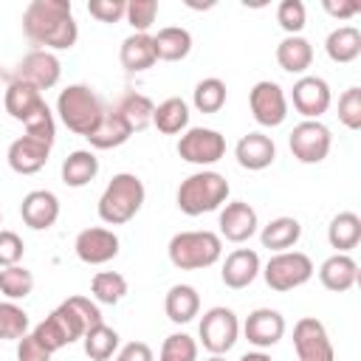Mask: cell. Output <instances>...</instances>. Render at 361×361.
<instances>
[{"label":"cell","mask_w":361,"mask_h":361,"mask_svg":"<svg viewBox=\"0 0 361 361\" xmlns=\"http://www.w3.org/2000/svg\"><path fill=\"white\" fill-rule=\"evenodd\" d=\"M23 34L39 51H68L79 39L71 0H31L23 11Z\"/></svg>","instance_id":"1"},{"label":"cell","mask_w":361,"mask_h":361,"mask_svg":"<svg viewBox=\"0 0 361 361\" xmlns=\"http://www.w3.org/2000/svg\"><path fill=\"white\" fill-rule=\"evenodd\" d=\"M102 324V310L87 296H68L56 310H51L31 333L54 355L56 350L79 341L90 327Z\"/></svg>","instance_id":"2"},{"label":"cell","mask_w":361,"mask_h":361,"mask_svg":"<svg viewBox=\"0 0 361 361\" xmlns=\"http://www.w3.org/2000/svg\"><path fill=\"white\" fill-rule=\"evenodd\" d=\"M144 197H147V192H144L141 178L133 175V172H118L104 186L96 212H99L102 223H107V226H124V223H130L141 212Z\"/></svg>","instance_id":"3"},{"label":"cell","mask_w":361,"mask_h":361,"mask_svg":"<svg viewBox=\"0 0 361 361\" xmlns=\"http://www.w3.org/2000/svg\"><path fill=\"white\" fill-rule=\"evenodd\" d=\"M228 192H231V186H228L226 175H220L214 169H200V172L189 175L186 180H180L175 200L183 214L197 217V214L220 209L228 200Z\"/></svg>","instance_id":"4"},{"label":"cell","mask_w":361,"mask_h":361,"mask_svg":"<svg viewBox=\"0 0 361 361\" xmlns=\"http://www.w3.org/2000/svg\"><path fill=\"white\" fill-rule=\"evenodd\" d=\"M169 262L180 271H200L220 259L223 240L214 231H178L166 245Z\"/></svg>","instance_id":"5"},{"label":"cell","mask_w":361,"mask_h":361,"mask_svg":"<svg viewBox=\"0 0 361 361\" xmlns=\"http://www.w3.org/2000/svg\"><path fill=\"white\" fill-rule=\"evenodd\" d=\"M56 113H59L62 124L71 133L87 138L93 133V127L99 124V118L104 113V104L93 93V87H87V85H68L56 96Z\"/></svg>","instance_id":"6"},{"label":"cell","mask_w":361,"mask_h":361,"mask_svg":"<svg viewBox=\"0 0 361 361\" xmlns=\"http://www.w3.org/2000/svg\"><path fill=\"white\" fill-rule=\"evenodd\" d=\"M313 259L302 251H279L274 254L265 268H262V276H265V285L276 293H288L293 288H302L305 282H310L313 276Z\"/></svg>","instance_id":"7"},{"label":"cell","mask_w":361,"mask_h":361,"mask_svg":"<svg viewBox=\"0 0 361 361\" xmlns=\"http://www.w3.org/2000/svg\"><path fill=\"white\" fill-rule=\"evenodd\" d=\"M200 344L212 353V355H226L234 344H237V336H240V322H237V313L231 307H209L200 319Z\"/></svg>","instance_id":"8"},{"label":"cell","mask_w":361,"mask_h":361,"mask_svg":"<svg viewBox=\"0 0 361 361\" xmlns=\"http://www.w3.org/2000/svg\"><path fill=\"white\" fill-rule=\"evenodd\" d=\"M178 155L195 166H212L226 155V138L212 127H189L178 141Z\"/></svg>","instance_id":"9"},{"label":"cell","mask_w":361,"mask_h":361,"mask_svg":"<svg viewBox=\"0 0 361 361\" xmlns=\"http://www.w3.org/2000/svg\"><path fill=\"white\" fill-rule=\"evenodd\" d=\"M288 147H290V152L299 164H322L330 155L333 135L322 121H307L305 118L290 130Z\"/></svg>","instance_id":"10"},{"label":"cell","mask_w":361,"mask_h":361,"mask_svg":"<svg viewBox=\"0 0 361 361\" xmlns=\"http://www.w3.org/2000/svg\"><path fill=\"white\" fill-rule=\"evenodd\" d=\"M59 76H62V65H59L56 54L34 48V51H28V54L17 62V68H14V73H11V82L31 85V87H37V90L42 93V90H48V87H54V85L59 82Z\"/></svg>","instance_id":"11"},{"label":"cell","mask_w":361,"mask_h":361,"mask_svg":"<svg viewBox=\"0 0 361 361\" xmlns=\"http://www.w3.org/2000/svg\"><path fill=\"white\" fill-rule=\"evenodd\" d=\"M248 107H251V116L259 127H279L285 118H288V99H285V90L271 82V79H262L251 87L248 93Z\"/></svg>","instance_id":"12"},{"label":"cell","mask_w":361,"mask_h":361,"mask_svg":"<svg viewBox=\"0 0 361 361\" xmlns=\"http://www.w3.org/2000/svg\"><path fill=\"white\" fill-rule=\"evenodd\" d=\"M293 350L299 361H333L336 358V350L330 344L324 324L313 316H305L293 324Z\"/></svg>","instance_id":"13"},{"label":"cell","mask_w":361,"mask_h":361,"mask_svg":"<svg viewBox=\"0 0 361 361\" xmlns=\"http://www.w3.org/2000/svg\"><path fill=\"white\" fill-rule=\"evenodd\" d=\"M290 99H293V107L299 116H305L307 121H319V116H324L330 110L333 93L322 76H299L293 82Z\"/></svg>","instance_id":"14"},{"label":"cell","mask_w":361,"mask_h":361,"mask_svg":"<svg viewBox=\"0 0 361 361\" xmlns=\"http://www.w3.org/2000/svg\"><path fill=\"white\" fill-rule=\"evenodd\" d=\"M118 237L113 228H104V226H93V228H85L76 234L73 240V251L76 257L85 262V265H104L110 259L118 257Z\"/></svg>","instance_id":"15"},{"label":"cell","mask_w":361,"mask_h":361,"mask_svg":"<svg viewBox=\"0 0 361 361\" xmlns=\"http://www.w3.org/2000/svg\"><path fill=\"white\" fill-rule=\"evenodd\" d=\"M51 147H54V141H45V138H37V135L25 133V135H20L8 144V152H6L8 166L17 175H34L48 164Z\"/></svg>","instance_id":"16"},{"label":"cell","mask_w":361,"mask_h":361,"mask_svg":"<svg viewBox=\"0 0 361 361\" xmlns=\"http://www.w3.org/2000/svg\"><path fill=\"white\" fill-rule=\"evenodd\" d=\"M217 226H220V240L226 237L228 243H245V240H251L257 234L259 220H257V212H254L251 203L231 200V203L223 206Z\"/></svg>","instance_id":"17"},{"label":"cell","mask_w":361,"mask_h":361,"mask_svg":"<svg viewBox=\"0 0 361 361\" xmlns=\"http://www.w3.org/2000/svg\"><path fill=\"white\" fill-rule=\"evenodd\" d=\"M243 333H245L248 344H254L257 350H265V347H274L285 336V319H282L279 310L257 307V310L248 313V319L243 324Z\"/></svg>","instance_id":"18"},{"label":"cell","mask_w":361,"mask_h":361,"mask_svg":"<svg viewBox=\"0 0 361 361\" xmlns=\"http://www.w3.org/2000/svg\"><path fill=\"white\" fill-rule=\"evenodd\" d=\"M20 217L28 228L45 231L59 220V197L48 189H34L20 203Z\"/></svg>","instance_id":"19"},{"label":"cell","mask_w":361,"mask_h":361,"mask_svg":"<svg viewBox=\"0 0 361 361\" xmlns=\"http://www.w3.org/2000/svg\"><path fill=\"white\" fill-rule=\"evenodd\" d=\"M234 158L243 169L248 172H259V169H268L276 158V144L271 135L265 133H248L237 141L234 147Z\"/></svg>","instance_id":"20"},{"label":"cell","mask_w":361,"mask_h":361,"mask_svg":"<svg viewBox=\"0 0 361 361\" xmlns=\"http://www.w3.org/2000/svg\"><path fill=\"white\" fill-rule=\"evenodd\" d=\"M259 271H262L259 254H257L254 248H237V251H231V254L226 257L223 271H220V279H223L226 288L243 290V288H248V285L257 279Z\"/></svg>","instance_id":"21"},{"label":"cell","mask_w":361,"mask_h":361,"mask_svg":"<svg viewBox=\"0 0 361 361\" xmlns=\"http://www.w3.org/2000/svg\"><path fill=\"white\" fill-rule=\"evenodd\" d=\"M319 279L327 290L333 293H344L358 282V262L350 254H333L322 262L319 268Z\"/></svg>","instance_id":"22"},{"label":"cell","mask_w":361,"mask_h":361,"mask_svg":"<svg viewBox=\"0 0 361 361\" xmlns=\"http://www.w3.org/2000/svg\"><path fill=\"white\" fill-rule=\"evenodd\" d=\"M130 135H133V133H130V127L124 124V118H121L113 107H104L99 124H96L93 133L87 135V141H90L93 149H116V147L127 144Z\"/></svg>","instance_id":"23"},{"label":"cell","mask_w":361,"mask_h":361,"mask_svg":"<svg viewBox=\"0 0 361 361\" xmlns=\"http://www.w3.org/2000/svg\"><path fill=\"white\" fill-rule=\"evenodd\" d=\"M3 104H6V113H8L14 121H23V124H25V121L45 104V99H42V93H39L37 87L23 85V82H11V85L6 87Z\"/></svg>","instance_id":"24"},{"label":"cell","mask_w":361,"mask_h":361,"mask_svg":"<svg viewBox=\"0 0 361 361\" xmlns=\"http://www.w3.org/2000/svg\"><path fill=\"white\" fill-rule=\"evenodd\" d=\"M118 59H121V68L130 71V73H141V71L152 68V65L158 62L152 37H149V34H130V37L121 42Z\"/></svg>","instance_id":"25"},{"label":"cell","mask_w":361,"mask_h":361,"mask_svg":"<svg viewBox=\"0 0 361 361\" xmlns=\"http://www.w3.org/2000/svg\"><path fill=\"white\" fill-rule=\"evenodd\" d=\"M302 237V223L296 217H274L268 226L259 231V243L268 251H290Z\"/></svg>","instance_id":"26"},{"label":"cell","mask_w":361,"mask_h":361,"mask_svg":"<svg viewBox=\"0 0 361 361\" xmlns=\"http://www.w3.org/2000/svg\"><path fill=\"white\" fill-rule=\"evenodd\" d=\"M62 183L71 189H82L87 186L96 175H99V158L90 149H73L65 161H62Z\"/></svg>","instance_id":"27"},{"label":"cell","mask_w":361,"mask_h":361,"mask_svg":"<svg viewBox=\"0 0 361 361\" xmlns=\"http://www.w3.org/2000/svg\"><path fill=\"white\" fill-rule=\"evenodd\" d=\"M152 45H155V56L158 59H164V62H180L192 51V34L186 28H180V25H166V28H161L152 37Z\"/></svg>","instance_id":"28"},{"label":"cell","mask_w":361,"mask_h":361,"mask_svg":"<svg viewBox=\"0 0 361 361\" xmlns=\"http://www.w3.org/2000/svg\"><path fill=\"white\" fill-rule=\"evenodd\" d=\"M324 51L338 65L355 62L358 54H361V31L355 25H338V28H333L327 34V39H324Z\"/></svg>","instance_id":"29"},{"label":"cell","mask_w":361,"mask_h":361,"mask_svg":"<svg viewBox=\"0 0 361 361\" xmlns=\"http://www.w3.org/2000/svg\"><path fill=\"white\" fill-rule=\"evenodd\" d=\"M164 310H166L169 322L186 324V322H192L200 313V296H197V290L192 285H172L166 290Z\"/></svg>","instance_id":"30"},{"label":"cell","mask_w":361,"mask_h":361,"mask_svg":"<svg viewBox=\"0 0 361 361\" xmlns=\"http://www.w3.org/2000/svg\"><path fill=\"white\" fill-rule=\"evenodd\" d=\"M276 62L285 73H305L313 62V45L296 34V37H285L279 45H276Z\"/></svg>","instance_id":"31"},{"label":"cell","mask_w":361,"mask_h":361,"mask_svg":"<svg viewBox=\"0 0 361 361\" xmlns=\"http://www.w3.org/2000/svg\"><path fill=\"white\" fill-rule=\"evenodd\" d=\"M113 110L124 118V124L130 127V133H141L144 127L152 124V110H155V104H152L144 93L130 90V93H124V96L113 104Z\"/></svg>","instance_id":"32"},{"label":"cell","mask_w":361,"mask_h":361,"mask_svg":"<svg viewBox=\"0 0 361 361\" xmlns=\"http://www.w3.org/2000/svg\"><path fill=\"white\" fill-rule=\"evenodd\" d=\"M327 240L336 254H347L361 243V217L355 212H338L327 226Z\"/></svg>","instance_id":"33"},{"label":"cell","mask_w":361,"mask_h":361,"mask_svg":"<svg viewBox=\"0 0 361 361\" xmlns=\"http://www.w3.org/2000/svg\"><path fill=\"white\" fill-rule=\"evenodd\" d=\"M152 124L158 133L164 135H178L189 127V104L178 96H169L164 99L155 110H152Z\"/></svg>","instance_id":"34"},{"label":"cell","mask_w":361,"mask_h":361,"mask_svg":"<svg viewBox=\"0 0 361 361\" xmlns=\"http://www.w3.org/2000/svg\"><path fill=\"white\" fill-rule=\"evenodd\" d=\"M82 347L90 361H107L113 358V353H118V333L102 322L82 336Z\"/></svg>","instance_id":"35"},{"label":"cell","mask_w":361,"mask_h":361,"mask_svg":"<svg viewBox=\"0 0 361 361\" xmlns=\"http://www.w3.org/2000/svg\"><path fill=\"white\" fill-rule=\"evenodd\" d=\"M192 104L197 107V113H220L223 104H226V82L217 79V76L200 79V82L195 85Z\"/></svg>","instance_id":"36"},{"label":"cell","mask_w":361,"mask_h":361,"mask_svg":"<svg viewBox=\"0 0 361 361\" xmlns=\"http://www.w3.org/2000/svg\"><path fill=\"white\" fill-rule=\"evenodd\" d=\"M90 293L102 305H118L127 296V279L118 271H99L90 282Z\"/></svg>","instance_id":"37"},{"label":"cell","mask_w":361,"mask_h":361,"mask_svg":"<svg viewBox=\"0 0 361 361\" xmlns=\"http://www.w3.org/2000/svg\"><path fill=\"white\" fill-rule=\"evenodd\" d=\"M34 290V274L23 265H8L0 271V293L8 296V302L14 299H25Z\"/></svg>","instance_id":"38"},{"label":"cell","mask_w":361,"mask_h":361,"mask_svg":"<svg viewBox=\"0 0 361 361\" xmlns=\"http://www.w3.org/2000/svg\"><path fill=\"white\" fill-rule=\"evenodd\" d=\"M28 313L14 302H0V341H17L28 333Z\"/></svg>","instance_id":"39"},{"label":"cell","mask_w":361,"mask_h":361,"mask_svg":"<svg viewBox=\"0 0 361 361\" xmlns=\"http://www.w3.org/2000/svg\"><path fill=\"white\" fill-rule=\"evenodd\" d=\"M158 361H197V341L186 333H172L164 338Z\"/></svg>","instance_id":"40"},{"label":"cell","mask_w":361,"mask_h":361,"mask_svg":"<svg viewBox=\"0 0 361 361\" xmlns=\"http://www.w3.org/2000/svg\"><path fill=\"white\" fill-rule=\"evenodd\" d=\"M276 23L279 28L288 34V37H296L305 23H307V11H305V3L302 0H282L276 6Z\"/></svg>","instance_id":"41"},{"label":"cell","mask_w":361,"mask_h":361,"mask_svg":"<svg viewBox=\"0 0 361 361\" xmlns=\"http://www.w3.org/2000/svg\"><path fill=\"white\" fill-rule=\"evenodd\" d=\"M127 23L133 25V34H147L149 25L158 17V3L155 0H127V11H124Z\"/></svg>","instance_id":"42"},{"label":"cell","mask_w":361,"mask_h":361,"mask_svg":"<svg viewBox=\"0 0 361 361\" xmlns=\"http://www.w3.org/2000/svg\"><path fill=\"white\" fill-rule=\"evenodd\" d=\"M338 121L347 130H361V87H347L338 96Z\"/></svg>","instance_id":"43"},{"label":"cell","mask_w":361,"mask_h":361,"mask_svg":"<svg viewBox=\"0 0 361 361\" xmlns=\"http://www.w3.org/2000/svg\"><path fill=\"white\" fill-rule=\"evenodd\" d=\"M23 254H25V245H23L20 234H14L8 228H0V268L20 265Z\"/></svg>","instance_id":"44"},{"label":"cell","mask_w":361,"mask_h":361,"mask_svg":"<svg viewBox=\"0 0 361 361\" xmlns=\"http://www.w3.org/2000/svg\"><path fill=\"white\" fill-rule=\"evenodd\" d=\"M127 11L124 0H90L87 3V14L96 17L99 23H118Z\"/></svg>","instance_id":"45"},{"label":"cell","mask_w":361,"mask_h":361,"mask_svg":"<svg viewBox=\"0 0 361 361\" xmlns=\"http://www.w3.org/2000/svg\"><path fill=\"white\" fill-rule=\"evenodd\" d=\"M17 361H51V353L34 338V333H25L17 338Z\"/></svg>","instance_id":"46"},{"label":"cell","mask_w":361,"mask_h":361,"mask_svg":"<svg viewBox=\"0 0 361 361\" xmlns=\"http://www.w3.org/2000/svg\"><path fill=\"white\" fill-rule=\"evenodd\" d=\"M116 361H155V355H152V347L149 344H144V341H127L116 353Z\"/></svg>","instance_id":"47"},{"label":"cell","mask_w":361,"mask_h":361,"mask_svg":"<svg viewBox=\"0 0 361 361\" xmlns=\"http://www.w3.org/2000/svg\"><path fill=\"white\" fill-rule=\"evenodd\" d=\"M324 6V11L330 14V17H336V20H350V17H355L358 11H361V6L355 3V0H324L322 3Z\"/></svg>","instance_id":"48"},{"label":"cell","mask_w":361,"mask_h":361,"mask_svg":"<svg viewBox=\"0 0 361 361\" xmlns=\"http://www.w3.org/2000/svg\"><path fill=\"white\" fill-rule=\"evenodd\" d=\"M240 361H271V355L262 353V350H254V353H245Z\"/></svg>","instance_id":"49"},{"label":"cell","mask_w":361,"mask_h":361,"mask_svg":"<svg viewBox=\"0 0 361 361\" xmlns=\"http://www.w3.org/2000/svg\"><path fill=\"white\" fill-rule=\"evenodd\" d=\"M206 361H226L223 355H212V358H206Z\"/></svg>","instance_id":"50"},{"label":"cell","mask_w":361,"mask_h":361,"mask_svg":"<svg viewBox=\"0 0 361 361\" xmlns=\"http://www.w3.org/2000/svg\"><path fill=\"white\" fill-rule=\"evenodd\" d=\"M0 82H3V73H0Z\"/></svg>","instance_id":"51"},{"label":"cell","mask_w":361,"mask_h":361,"mask_svg":"<svg viewBox=\"0 0 361 361\" xmlns=\"http://www.w3.org/2000/svg\"><path fill=\"white\" fill-rule=\"evenodd\" d=\"M0 220H3V214H0Z\"/></svg>","instance_id":"52"}]
</instances>
